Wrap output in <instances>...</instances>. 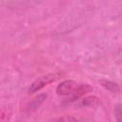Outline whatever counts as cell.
Segmentation results:
<instances>
[{
    "mask_svg": "<svg viewBox=\"0 0 122 122\" xmlns=\"http://www.w3.org/2000/svg\"><path fill=\"white\" fill-rule=\"evenodd\" d=\"M59 76H60V73H49V74L40 76L39 78H37L30 84L29 88V93H33V92L40 91L45 86L55 81L57 78H59Z\"/></svg>",
    "mask_w": 122,
    "mask_h": 122,
    "instance_id": "cell-1",
    "label": "cell"
},
{
    "mask_svg": "<svg viewBox=\"0 0 122 122\" xmlns=\"http://www.w3.org/2000/svg\"><path fill=\"white\" fill-rule=\"evenodd\" d=\"M78 84L74 80H64L56 88V93L61 96H70L77 88Z\"/></svg>",
    "mask_w": 122,
    "mask_h": 122,
    "instance_id": "cell-2",
    "label": "cell"
},
{
    "mask_svg": "<svg viewBox=\"0 0 122 122\" xmlns=\"http://www.w3.org/2000/svg\"><path fill=\"white\" fill-rule=\"evenodd\" d=\"M92 91V87H91L90 85H88V84H78L75 91L70 95L69 101L70 102L76 101V100L80 99L84 94H86V93H88Z\"/></svg>",
    "mask_w": 122,
    "mask_h": 122,
    "instance_id": "cell-3",
    "label": "cell"
},
{
    "mask_svg": "<svg viewBox=\"0 0 122 122\" xmlns=\"http://www.w3.org/2000/svg\"><path fill=\"white\" fill-rule=\"evenodd\" d=\"M46 98H47V94H45V93L40 94V95H38L37 97H35V98L30 103V106L28 107L29 111H34V110H36L37 108H39V106L45 101Z\"/></svg>",
    "mask_w": 122,
    "mask_h": 122,
    "instance_id": "cell-4",
    "label": "cell"
},
{
    "mask_svg": "<svg viewBox=\"0 0 122 122\" xmlns=\"http://www.w3.org/2000/svg\"><path fill=\"white\" fill-rule=\"evenodd\" d=\"M100 83L103 87H105L108 91L112 92H117L119 91V86L114 82H112L110 80H100Z\"/></svg>",
    "mask_w": 122,
    "mask_h": 122,
    "instance_id": "cell-5",
    "label": "cell"
},
{
    "mask_svg": "<svg viewBox=\"0 0 122 122\" xmlns=\"http://www.w3.org/2000/svg\"><path fill=\"white\" fill-rule=\"evenodd\" d=\"M99 100L95 96H91V97H86L80 101V105L82 106H94L98 104Z\"/></svg>",
    "mask_w": 122,
    "mask_h": 122,
    "instance_id": "cell-6",
    "label": "cell"
},
{
    "mask_svg": "<svg viewBox=\"0 0 122 122\" xmlns=\"http://www.w3.org/2000/svg\"><path fill=\"white\" fill-rule=\"evenodd\" d=\"M114 115H115V119L119 122H122V105L118 104L116 105L115 109H114Z\"/></svg>",
    "mask_w": 122,
    "mask_h": 122,
    "instance_id": "cell-7",
    "label": "cell"
},
{
    "mask_svg": "<svg viewBox=\"0 0 122 122\" xmlns=\"http://www.w3.org/2000/svg\"><path fill=\"white\" fill-rule=\"evenodd\" d=\"M59 120H77V119L74 117H62V118H59Z\"/></svg>",
    "mask_w": 122,
    "mask_h": 122,
    "instance_id": "cell-8",
    "label": "cell"
}]
</instances>
